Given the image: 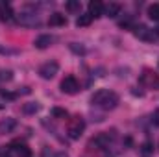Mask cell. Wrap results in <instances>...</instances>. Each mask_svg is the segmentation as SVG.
Returning <instances> with one entry per match:
<instances>
[{
  "mask_svg": "<svg viewBox=\"0 0 159 157\" xmlns=\"http://www.w3.org/2000/svg\"><path fill=\"white\" fill-rule=\"evenodd\" d=\"M91 102H93V105H96V107H100L104 111H111V109H115L119 105L120 98H119V94L113 92V91L100 89V91H96L91 96Z\"/></svg>",
  "mask_w": 159,
  "mask_h": 157,
  "instance_id": "1",
  "label": "cell"
},
{
  "mask_svg": "<svg viewBox=\"0 0 159 157\" xmlns=\"http://www.w3.org/2000/svg\"><path fill=\"white\" fill-rule=\"evenodd\" d=\"M115 139V129L111 131H106V133H98L94 139L89 141V148H94V150H102V148H107V144Z\"/></svg>",
  "mask_w": 159,
  "mask_h": 157,
  "instance_id": "2",
  "label": "cell"
},
{
  "mask_svg": "<svg viewBox=\"0 0 159 157\" xmlns=\"http://www.w3.org/2000/svg\"><path fill=\"white\" fill-rule=\"evenodd\" d=\"M83 129H85V122H83V118H81V117H74V118H70V122H69L67 135H69L70 139H74V141H76V139L81 137Z\"/></svg>",
  "mask_w": 159,
  "mask_h": 157,
  "instance_id": "3",
  "label": "cell"
},
{
  "mask_svg": "<svg viewBox=\"0 0 159 157\" xmlns=\"http://www.w3.org/2000/svg\"><path fill=\"white\" fill-rule=\"evenodd\" d=\"M57 72H59V63L57 61H46L39 69V76L43 79H52Z\"/></svg>",
  "mask_w": 159,
  "mask_h": 157,
  "instance_id": "4",
  "label": "cell"
},
{
  "mask_svg": "<svg viewBox=\"0 0 159 157\" xmlns=\"http://www.w3.org/2000/svg\"><path fill=\"white\" fill-rule=\"evenodd\" d=\"M131 30H133V35H135L137 39H141V41H148V43H152V41H156V34H154V30H150V28H146L144 24H139V26H133Z\"/></svg>",
  "mask_w": 159,
  "mask_h": 157,
  "instance_id": "5",
  "label": "cell"
},
{
  "mask_svg": "<svg viewBox=\"0 0 159 157\" xmlns=\"http://www.w3.org/2000/svg\"><path fill=\"white\" fill-rule=\"evenodd\" d=\"M15 19H17V22L22 24V26H39L41 24L37 13H19Z\"/></svg>",
  "mask_w": 159,
  "mask_h": 157,
  "instance_id": "6",
  "label": "cell"
},
{
  "mask_svg": "<svg viewBox=\"0 0 159 157\" xmlns=\"http://www.w3.org/2000/svg\"><path fill=\"white\" fill-rule=\"evenodd\" d=\"M61 91H63L65 94H76L80 91L78 79L74 78V76H67V78L61 81Z\"/></svg>",
  "mask_w": 159,
  "mask_h": 157,
  "instance_id": "7",
  "label": "cell"
},
{
  "mask_svg": "<svg viewBox=\"0 0 159 157\" xmlns=\"http://www.w3.org/2000/svg\"><path fill=\"white\" fill-rule=\"evenodd\" d=\"M139 81H141L143 85H148V87H152V89L159 91V76L157 74H154V72H150V70H144V74L141 76Z\"/></svg>",
  "mask_w": 159,
  "mask_h": 157,
  "instance_id": "8",
  "label": "cell"
},
{
  "mask_svg": "<svg viewBox=\"0 0 159 157\" xmlns=\"http://www.w3.org/2000/svg\"><path fill=\"white\" fill-rule=\"evenodd\" d=\"M15 128H17V120L13 117H7V118H2V120H0V133H2V135L11 133Z\"/></svg>",
  "mask_w": 159,
  "mask_h": 157,
  "instance_id": "9",
  "label": "cell"
},
{
  "mask_svg": "<svg viewBox=\"0 0 159 157\" xmlns=\"http://www.w3.org/2000/svg\"><path fill=\"white\" fill-rule=\"evenodd\" d=\"M120 9H122V6L119 2H109L107 6H104V15L109 19H115L117 15H120Z\"/></svg>",
  "mask_w": 159,
  "mask_h": 157,
  "instance_id": "10",
  "label": "cell"
},
{
  "mask_svg": "<svg viewBox=\"0 0 159 157\" xmlns=\"http://www.w3.org/2000/svg\"><path fill=\"white\" fill-rule=\"evenodd\" d=\"M52 43H54V37H52V35L43 34V35H39L37 39L34 41V46H35V48H39V50H44V48H48Z\"/></svg>",
  "mask_w": 159,
  "mask_h": 157,
  "instance_id": "11",
  "label": "cell"
},
{
  "mask_svg": "<svg viewBox=\"0 0 159 157\" xmlns=\"http://www.w3.org/2000/svg\"><path fill=\"white\" fill-rule=\"evenodd\" d=\"M89 15H91L93 19L102 17V15H104V4H102V2H98V0L89 2Z\"/></svg>",
  "mask_w": 159,
  "mask_h": 157,
  "instance_id": "12",
  "label": "cell"
},
{
  "mask_svg": "<svg viewBox=\"0 0 159 157\" xmlns=\"http://www.w3.org/2000/svg\"><path fill=\"white\" fill-rule=\"evenodd\" d=\"M48 24L50 26H65L67 24V17L63 13H52L50 19H48Z\"/></svg>",
  "mask_w": 159,
  "mask_h": 157,
  "instance_id": "13",
  "label": "cell"
},
{
  "mask_svg": "<svg viewBox=\"0 0 159 157\" xmlns=\"http://www.w3.org/2000/svg\"><path fill=\"white\" fill-rule=\"evenodd\" d=\"M91 22H93V17L89 13H83V15H80L76 19V26L78 28H87V26H91Z\"/></svg>",
  "mask_w": 159,
  "mask_h": 157,
  "instance_id": "14",
  "label": "cell"
},
{
  "mask_svg": "<svg viewBox=\"0 0 159 157\" xmlns=\"http://www.w3.org/2000/svg\"><path fill=\"white\" fill-rule=\"evenodd\" d=\"M0 19L2 20H11L13 19V11H11L9 4H0Z\"/></svg>",
  "mask_w": 159,
  "mask_h": 157,
  "instance_id": "15",
  "label": "cell"
},
{
  "mask_svg": "<svg viewBox=\"0 0 159 157\" xmlns=\"http://www.w3.org/2000/svg\"><path fill=\"white\" fill-rule=\"evenodd\" d=\"M37 111H39V104H35V102H28L22 105V113H26V115H35Z\"/></svg>",
  "mask_w": 159,
  "mask_h": 157,
  "instance_id": "16",
  "label": "cell"
},
{
  "mask_svg": "<svg viewBox=\"0 0 159 157\" xmlns=\"http://www.w3.org/2000/svg\"><path fill=\"white\" fill-rule=\"evenodd\" d=\"M69 48H70V52H74V54H78V56H85V54H87V48H85L83 44H80V43H70Z\"/></svg>",
  "mask_w": 159,
  "mask_h": 157,
  "instance_id": "17",
  "label": "cell"
},
{
  "mask_svg": "<svg viewBox=\"0 0 159 157\" xmlns=\"http://www.w3.org/2000/svg\"><path fill=\"white\" fill-rule=\"evenodd\" d=\"M148 17L152 19V20H159V4H152V6H148Z\"/></svg>",
  "mask_w": 159,
  "mask_h": 157,
  "instance_id": "18",
  "label": "cell"
},
{
  "mask_svg": "<svg viewBox=\"0 0 159 157\" xmlns=\"http://www.w3.org/2000/svg\"><path fill=\"white\" fill-rule=\"evenodd\" d=\"M17 150V155L19 157H32V152H30V148L28 146H24L22 142L19 144V148H15Z\"/></svg>",
  "mask_w": 159,
  "mask_h": 157,
  "instance_id": "19",
  "label": "cell"
},
{
  "mask_svg": "<svg viewBox=\"0 0 159 157\" xmlns=\"http://www.w3.org/2000/svg\"><path fill=\"white\" fill-rule=\"evenodd\" d=\"M52 117L54 118H67L69 113H67V109H63V107H54V109H52Z\"/></svg>",
  "mask_w": 159,
  "mask_h": 157,
  "instance_id": "20",
  "label": "cell"
},
{
  "mask_svg": "<svg viewBox=\"0 0 159 157\" xmlns=\"http://www.w3.org/2000/svg\"><path fill=\"white\" fill-rule=\"evenodd\" d=\"M0 54H2V56H17L19 50H17V48H9V46L0 44Z\"/></svg>",
  "mask_w": 159,
  "mask_h": 157,
  "instance_id": "21",
  "label": "cell"
},
{
  "mask_svg": "<svg viewBox=\"0 0 159 157\" xmlns=\"http://www.w3.org/2000/svg\"><path fill=\"white\" fill-rule=\"evenodd\" d=\"M80 7H81L80 0H70V2H67V9H69L70 13H76V11H80Z\"/></svg>",
  "mask_w": 159,
  "mask_h": 157,
  "instance_id": "22",
  "label": "cell"
},
{
  "mask_svg": "<svg viewBox=\"0 0 159 157\" xmlns=\"http://www.w3.org/2000/svg\"><path fill=\"white\" fill-rule=\"evenodd\" d=\"M13 79V72L7 69H0V81H11Z\"/></svg>",
  "mask_w": 159,
  "mask_h": 157,
  "instance_id": "23",
  "label": "cell"
},
{
  "mask_svg": "<svg viewBox=\"0 0 159 157\" xmlns=\"http://www.w3.org/2000/svg\"><path fill=\"white\" fill-rule=\"evenodd\" d=\"M141 152H143L144 155H148V154H152V152H154V144H152L150 141H146V142H143V144H141Z\"/></svg>",
  "mask_w": 159,
  "mask_h": 157,
  "instance_id": "24",
  "label": "cell"
},
{
  "mask_svg": "<svg viewBox=\"0 0 159 157\" xmlns=\"http://www.w3.org/2000/svg\"><path fill=\"white\" fill-rule=\"evenodd\" d=\"M2 96H4V98H7V100H15V98H17V94H15V92H2Z\"/></svg>",
  "mask_w": 159,
  "mask_h": 157,
  "instance_id": "25",
  "label": "cell"
},
{
  "mask_svg": "<svg viewBox=\"0 0 159 157\" xmlns=\"http://www.w3.org/2000/svg\"><path fill=\"white\" fill-rule=\"evenodd\" d=\"M152 120H154V124H156V126H159V109H156V111H154Z\"/></svg>",
  "mask_w": 159,
  "mask_h": 157,
  "instance_id": "26",
  "label": "cell"
},
{
  "mask_svg": "<svg viewBox=\"0 0 159 157\" xmlns=\"http://www.w3.org/2000/svg\"><path fill=\"white\" fill-rule=\"evenodd\" d=\"M54 157H69V154H67V152H57Z\"/></svg>",
  "mask_w": 159,
  "mask_h": 157,
  "instance_id": "27",
  "label": "cell"
},
{
  "mask_svg": "<svg viewBox=\"0 0 159 157\" xmlns=\"http://www.w3.org/2000/svg\"><path fill=\"white\" fill-rule=\"evenodd\" d=\"M154 34H156V37H157V35H159V28H156V30H154Z\"/></svg>",
  "mask_w": 159,
  "mask_h": 157,
  "instance_id": "28",
  "label": "cell"
},
{
  "mask_svg": "<svg viewBox=\"0 0 159 157\" xmlns=\"http://www.w3.org/2000/svg\"><path fill=\"white\" fill-rule=\"evenodd\" d=\"M2 107H4V105H2V104H0V109H2Z\"/></svg>",
  "mask_w": 159,
  "mask_h": 157,
  "instance_id": "29",
  "label": "cell"
},
{
  "mask_svg": "<svg viewBox=\"0 0 159 157\" xmlns=\"http://www.w3.org/2000/svg\"><path fill=\"white\" fill-rule=\"evenodd\" d=\"M2 157H9V155H2Z\"/></svg>",
  "mask_w": 159,
  "mask_h": 157,
  "instance_id": "30",
  "label": "cell"
}]
</instances>
